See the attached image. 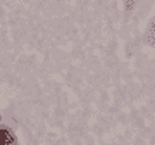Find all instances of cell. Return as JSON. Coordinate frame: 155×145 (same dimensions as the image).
I'll use <instances>...</instances> for the list:
<instances>
[{
	"label": "cell",
	"mask_w": 155,
	"mask_h": 145,
	"mask_svg": "<svg viewBox=\"0 0 155 145\" xmlns=\"http://www.w3.org/2000/svg\"><path fill=\"white\" fill-rule=\"evenodd\" d=\"M0 145H16V140H14L11 131L0 130Z\"/></svg>",
	"instance_id": "1"
}]
</instances>
